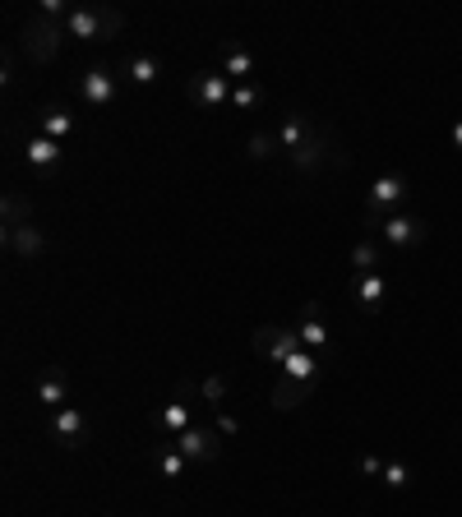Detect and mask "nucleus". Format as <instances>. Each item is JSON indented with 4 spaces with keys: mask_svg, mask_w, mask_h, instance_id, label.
Listing matches in <instances>:
<instances>
[{
    "mask_svg": "<svg viewBox=\"0 0 462 517\" xmlns=\"http://www.w3.org/2000/svg\"><path fill=\"white\" fill-rule=\"evenodd\" d=\"M407 194H412V185H407V176H402V171H384V176H375V181L365 185V204H361L365 227L375 231L379 222H389L393 213H402Z\"/></svg>",
    "mask_w": 462,
    "mask_h": 517,
    "instance_id": "obj_1",
    "label": "nucleus"
},
{
    "mask_svg": "<svg viewBox=\"0 0 462 517\" xmlns=\"http://www.w3.org/2000/svg\"><path fill=\"white\" fill-rule=\"evenodd\" d=\"M125 28V14L111 10V5H79V10L65 14V37L74 42H107Z\"/></svg>",
    "mask_w": 462,
    "mask_h": 517,
    "instance_id": "obj_2",
    "label": "nucleus"
},
{
    "mask_svg": "<svg viewBox=\"0 0 462 517\" xmlns=\"http://www.w3.org/2000/svg\"><path fill=\"white\" fill-rule=\"evenodd\" d=\"M79 102L93 111H107L116 97H121V74L111 70V65H88L84 74H79Z\"/></svg>",
    "mask_w": 462,
    "mask_h": 517,
    "instance_id": "obj_3",
    "label": "nucleus"
},
{
    "mask_svg": "<svg viewBox=\"0 0 462 517\" xmlns=\"http://www.w3.org/2000/svg\"><path fill=\"white\" fill-rule=\"evenodd\" d=\"M231 79L222 70H199L185 79V97L195 102L199 111H218V107H231Z\"/></svg>",
    "mask_w": 462,
    "mask_h": 517,
    "instance_id": "obj_4",
    "label": "nucleus"
},
{
    "mask_svg": "<svg viewBox=\"0 0 462 517\" xmlns=\"http://www.w3.org/2000/svg\"><path fill=\"white\" fill-rule=\"evenodd\" d=\"M61 42H65V24H56V19H47V14H28L24 47H28V56H33V61H56Z\"/></svg>",
    "mask_w": 462,
    "mask_h": 517,
    "instance_id": "obj_5",
    "label": "nucleus"
},
{
    "mask_svg": "<svg viewBox=\"0 0 462 517\" xmlns=\"http://www.w3.org/2000/svg\"><path fill=\"white\" fill-rule=\"evenodd\" d=\"M375 236L389 250H398V254H407V250H421V241H426V222L416 213H393L389 222H379L375 227Z\"/></svg>",
    "mask_w": 462,
    "mask_h": 517,
    "instance_id": "obj_6",
    "label": "nucleus"
},
{
    "mask_svg": "<svg viewBox=\"0 0 462 517\" xmlns=\"http://www.w3.org/2000/svg\"><path fill=\"white\" fill-rule=\"evenodd\" d=\"M347 296H352V305L361 314H379L384 301H389V273H384V268H379V273H352Z\"/></svg>",
    "mask_w": 462,
    "mask_h": 517,
    "instance_id": "obj_7",
    "label": "nucleus"
},
{
    "mask_svg": "<svg viewBox=\"0 0 462 517\" xmlns=\"http://www.w3.org/2000/svg\"><path fill=\"white\" fill-rule=\"evenodd\" d=\"M171 444L190 457V467H208V462L222 457V444H218V430H213V425H190V430L176 434Z\"/></svg>",
    "mask_w": 462,
    "mask_h": 517,
    "instance_id": "obj_8",
    "label": "nucleus"
},
{
    "mask_svg": "<svg viewBox=\"0 0 462 517\" xmlns=\"http://www.w3.org/2000/svg\"><path fill=\"white\" fill-rule=\"evenodd\" d=\"M255 351H259V356H268V361L287 365V356H296V351H301V337H296V328L264 324V328L255 333Z\"/></svg>",
    "mask_w": 462,
    "mask_h": 517,
    "instance_id": "obj_9",
    "label": "nucleus"
},
{
    "mask_svg": "<svg viewBox=\"0 0 462 517\" xmlns=\"http://www.w3.org/2000/svg\"><path fill=\"white\" fill-rule=\"evenodd\" d=\"M88 416L79 407H61V411H51V439L65 448H84L88 444Z\"/></svg>",
    "mask_w": 462,
    "mask_h": 517,
    "instance_id": "obj_10",
    "label": "nucleus"
},
{
    "mask_svg": "<svg viewBox=\"0 0 462 517\" xmlns=\"http://www.w3.org/2000/svg\"><path fill=\"white\" fill-rule=\"evenodd\" d=\"M319 130H324V125H319V121H310L305 111H292V116H287V121H282L273 134H278V148H282V153L292 157V153H301V148L310 144V139H315Z\"/></svg>",
    "mask_w": 462,
    "mask_h": 517,
    "instance_id": "obj_11",
    "label": "nucleus"
},
{
    "mask_svg": "<svg viewBox=\"0 0 462 517\" xmlns=\"http://www.w3.org/2000/svg\"><path fill=\"white\" fill-rule=\"evenodd\" d=\"M296 337H301L305 351H329V324H324V310H319V301H310L301 310V319H296Z\"/></svg>",
    "mask_w": 462,
    "mask_h": 517,
    "instance_id": "obj_12",
    "label": "nucleus"
},
{
    "mask_svg": "<svg viewBox=\"0 0 462 517\" xmlns=\"http://www.w3.org/2000/svg\"><path fill=\"white\" fill-rule=\"evenodd\" d=\"M37 402H42L47 411L70 407V374H65L61 365H51V370H42V379H37Z\"/></svg>",
    "mask_w": 462,
    "mask_h": 517,
    "instance_id": "obj_13",
    "label": "nucleus"
},
{
    "mask_svg": "<svg viewBox=\"0 0 462 517\" xmlns=\"http://www.w3.org/2000/svg\"><path fill=\"white\" fill-rule=\"evenodd\" d=\"M24 157H28V167H33V171L51 176V171L65 162V144H56V139H47V134H33L28 148H24Z\"/></svg>",
    "mask_w": 462,
    "mask_h": 517,
    "instance_id": "obj_14",
    "label": "nucleus"
},
{
    "mask_svg": "<svg viewBox=\"0 0 462 517\" xmlns=\"http://www.w3.org/2000/svg\"><path fill=\"white\" fill-rule=\"evenodd\" d=\"M5 250H10L14 259H42V254H47V236L37 231V222H28V227L5 231Z\"/></svg>",
    "mask_w": 462,
    "mask_h": 517,
    "instance_id": "obj_15",
    "label": "nucleus"
},
{
    "mask_svg": "<svg viewBox=\"0 0 462 517\" xmlns=\"http://www.w3.org/2000/svg\"><path fill=\"white\" fill-rule=\"evenodd\" d=\"M37 134H47V139L65 144V139L74 134V116L61 107V102H47V107L37 111Z\"/></svg>",
    "mask_w": 462,
    "mask_h": 517,
    "instance_id": "obj_16",
    "label": "nucleus"
},
{
    "mask_svg": "<svg viewBox=\"0 0 462 517\" xmlns=\"http://www.w3.org/2000/svg\"><path fill=\"white\" fill-rule=\"evenodd\" d=\"M185 393H190V384H185L181 393H176V397H171V402H167V407L158 411V425L171 434V439H176V434H185V430H190V425H195V411H190V402H185Z\"/></svg>",
    "mask_w": 462,
    "mask_h": 517,
    "instance_id": "obj_17",
    "label": "nucleus"
},
{
    "mask_svg": "<svg viewBox=\"0 0 462 517\" xmlns=\"http://www.w3.org/2000/svg\"><path fill=\"white\" fill-rule=\"evenodd\" d=\"M125 79H130L134 88H153L162 79V61L158 56H148V51H139V56L125 61Z\"/></svg>",
    "mask_w": 462,
    "mask_h": 517,
    "instance_id": "obj_18",
    "label": "nucleus"
},
{
    "mask_svg": "<svg viewBox=\"0 0 462 517\" xmlns=\"http://www.w3.org/2000/svg\"><path fill=\"white\" fill-rule=\"evenodd\" d=\"M222 74L231 84H255V56L245 47H227L222 51Z\"/></svg>",
    "mask_w": 462,
    "mask_h": 517,
    "instance_id": "obj_19",
    "label": "nucleus"
},
{
    "mask_svg": "<svg viewBox=\"0 0 462 517\" xmlns=\"http://www.w3.org/2000/svg\"><path fill=\"white\" fill-rule=\"evenodd\" d=\"M282 374H287V379H296V384H310V388H319V356L315 351H296V356H287V365H282Z\"/></svg>",
    "mask_w": 462,
    "mask_h": 517,
    "instance_id": "obj_20",
    "label": "nucleus"
},
{
    "mask_svg": "<svg viewBox=\"0 0 462 517\" xmlns=\"http://www.w3.org/2000/svg\"><path fill=\"white\" fill-rule=\"evenodd\" d=\"M310 393H315L310 384H296V379H287V374H282L278 384H273V407H278V411H296Z\"/></svg>",
    "mask_w": 462,
    "mask_h": 517,
    "instance_id": "obj_21",
    "label": "nucleus"
},
{
    "mask_svg": "<svg viewBox=\"0 0 462 517\" xmlns=\"http://www.w3.org/2000/svg\"><path fill=\"white\" fill-rule=\"evenodd\" d=\"M379 264H384V250H379L375 241L352 245V273H379Z\"/></svg>",
    "mask_w": 462,
    "mask_h": 517,
    "instance_id": "obj_22",
    "label": "nucleus"
},
{
    "mask_svg": "<svg viewBox=\"0 0 462 517\" xmlns=\"http://www.w3.org/2000/svg\"><path fill=\"white\" fill-rule=\"evenodd\" d=\"M185 467H190V457H185L176 444L158 448V471H162V476H167V481H181V476H185Z\"/></svg>",
    "mask_w": 462,
    "mask_h": 517,
    "instance_id": "obj_23",
    "label": "nucleus"
},
{
    "mask_svg": "<svg viewBox=\"0 0 462 517\" xmlns=\"http://www.w3.org/2000/svg\"><path fill=\"white\" fill-rule=\"evenodd\" d=\"M245 153L255 157V162H273V157L282 153L278 134H273V130H255V134H250V144H245Z\"/></svg>",
    "mask_w": 462,
    "mask_h": 517,
    "instance_id": "obj_24",
    "label": "nucleus"
},
{
    "mask_svg": "<svg viewBox=\"0 0 462 517\" xmlns=\"http://www.w3.org/2000/svg\"><path fill=\"white\" fill-rule=\"evenodd\" d=\"M28 222H33V204H28L24 194H5V231L28 227Z\"/></svg>",
    "mask_w": 462,
    "mask_h": 517,
    "instance_id": "obj_25",
    "label": "nucleus"
},
{
    "mask_svg": "<svg viewBox=\"0 0 462 517\" xmlns=\"http://www.w3.org/2000/svg\"><path fill=\"white\" fill-rule=\"evenodd\" d=\"M379 485H384V490H407V485H412V471H407V462H384V476H379Z\"/></svg>",
    "mask_w": 462,
    "mask_h": 517,
    "instance_id": "obj_26",
    "label": "nucleus"
},
{
    "mask_svg": "<svg viewBox=\"0 0 462 517\" xmlns=\"http://www.w3.org/2000/svg\"><path fill=\"white\" fill-rule=\"evenodd\" d=\"M199 393H204V402L213 411H222V402H227V379H222V374H208L204 384H199Z\"/></svg>",
    "mask_w": 462,
    "mask_h": 517,
    "instance_id": "obj_27",
    "label": "nucleus"
},
{
    "mask_svg": "<svg viewBox=\"0 0 462 517\" xmlns=\"http://www.w3.org/2000/svg\"><path fill=\"white\" fill-rule=\"evenodd\" d=\"M259 102H264L259 84H236V88H231V107H236V111H255Z\"/></svg>",
    "mask_w": 462,
    "mask_h": 517,
    "instance_id": "obj_28",
    "label": "nucleus"
},
{
    "mask_svg": "<svg viewBox=\"0 0 462 517\" xmlns=\"http://www.w3.org/2000/svg\"><path fill=\"white\" fill-rule=\"evenodd\" d=\"M356 471H361V476H370V481H379V476H384V457L361 453V457H356Z\"/></svg>",
    "mask_w": 462,
    "mask_h": 517,
    "instance_id": "obj_29",
    "label": "nucleus"
},
{
    "mask_svg": "<svg viewBox=\"0 0 462 517\" xmlns=\"http://www.w3.org/2000/svg\"><path fill=\"white\" fill-rule=\"evenodd\" d=\"M213 425H218V434H227V439L241 430V425H236V416H227V411H213Z\"/></svg>",
    "mask_w": 462,
    "mask_h": 517,
    "instance_id": "obj_30",
    "label": "nucleus"
},
{
    "mask_svg": "<svg viewBox=\"0 0 462 517\" xmlns=\"http://www.w3.org/2000/svg\"><path fill=\"white\" fill-rule=\"evenodd\" d=\"M449 144L462 153V121H453V130H449Z\"/></svg>",
    "mask_w": 462,
    "mask_h": 517,
    "instance_id": "obj_31",
    "label": "nucleus"
}]
</instances>
